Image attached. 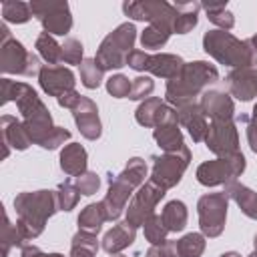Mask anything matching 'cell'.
I'll use <instances>...</instances> for the list:
<instances>
[{"label":"cell","mask_w":257,"mask_h":257,"mask_svg":"<svg viewBox=\"0 0 257 257\" xmlns=\"http://www.w3.org/2000/svg\"><path fill=\"white\" fill-rule=\"evenodd\" d=\"M108 90L116 96H124L128 92V80L124 76H114L108 80Z\"/></svg>","instance_id":"obj_7"},{"label":"cell","mask_w":257,"mask_h":257,"mask_svg":"<svg viewBox=\"0 0 257 257\" xmlns=\"http://www.w3.org/2000/svg\"><path fill=\"white\" fill-rule=\"evenodd\" d=\"M36 46L40 48V52L44 54V58H46V60H50V62H56V60L60 58L58 46L54 44V40H52L48 34H42V36L38 38V44H36Z\"/></svg>","instance_id":"obj_3"},{"label":"cell","mask_w":257,"mask_h":257,"mask_svg":"<svg viewBox=\"0 0 257 257\" xmlns=\"http://www.w3.org/2000/svg\"><path fill=\"white\" fill-rule=\"evenodd\" d=\"M82 72H84V84L88 86V88H92V86H98V78H100V70L96 68V64H94V60H86L84 64H82Z\"/></svg>","instance_id":"obj_5"},{"label":"cell","mask_w":257,"mask_h":257,"mask_svg":"<svg viewBox=\"0 0 257 257\" xmlns=\"http://www.w3.org/2000/svg\"><path fill=\"white\" fill-rule=\"evenodd\" d=\"M64 48H66V50H64V56H66L70 62H76V60L80 58V54H82V46H80L76 40H72V38L66 42Z\"/></svg>","instance_id":"obj_8"},{"label":"cell","mask_w":257,"mask_h":257,"mask_svg":"<svg viewBox=\"0 0 257 257\" xmlns=\"http://www.w3.org/2000/svg\"><path fill=\"white\" fill-rule=\"evenodd\" d=\"M44 26L48 30H52L54 34H66V30L70 28V18H68V8L66 4H56L54 12H50V16H40Z\"/></svg>","instance_id":"obj_1"},{"label":"cell","mask_w":257,"mask_h":257,"mask_svg":"<svg viewBox=\"0 0 257 257\" xmlns=\"http://www.w3.org/2000/svg\"><path fill=\"white\" fill-rule=\"evenodd\" d=\"M40 82L46 92H56V84L62 86H72V74L68 70H54V68H44L40 74Z\"/></svg>","instance_id":"obj_2"},{"label":"cell","mask_w":257,"mask_h":257,"mask_svg":"<svg viewBox=\"0 0 257 257\" xmlns=\"http://www.w3.org/2000/svg\"><path fill=\"white\" fill-rule=\"evenodd\" d=\"M4 16H6V20H12V22H24V20H28V10L24 4L6 2L4 4Z\"/></svg>","instance_id":"obj_4"},{"label":"cell","mask_w":257,"mask_h":257,"mask_svg":"<svg viewBox=\"0 0 257 257\" xmlns=\"http://www.w3.org/2000/svg\"><path fill=\"white\" fill-rule=\"evenodd\" d=\"M50 257H60V255H50Z\"/></svg>","instance_id":"obj_10"},{"label":"cell","mask_w":257,"mask_h":257,"mask_svg":"<svg viewBox=\"0 0 257 257\" xmlns=\"http://www.w3.org/2000/svg\"><path fill=\"white\" fill-rule=\"evenodd\" d=\"M159 28H149L143 34V46H159V44H163L167 40V34H159Z\"/></svg>","instance_id":"obj_6"},{"label":"cell","mask_w":257,"mask_h":257,"mask_svg":"<svg viewBox=\"0 0 257 257\" xmlns=\"http://www.w3.org/2000/svg\"><path fill=\"white\" fill-rule=\"evenodd\" d=\"M153 88V82L149 80V78H137V90L133 92V96L131 98H141L143 96V90H151Z\"/></svg>","instance_id":"obj_9"}]
</instances>
